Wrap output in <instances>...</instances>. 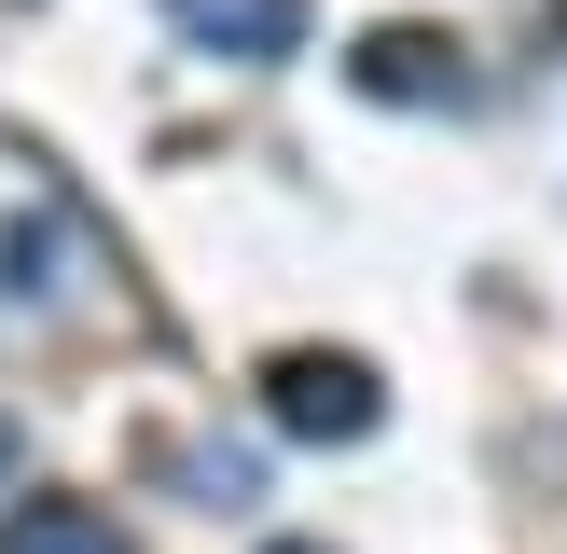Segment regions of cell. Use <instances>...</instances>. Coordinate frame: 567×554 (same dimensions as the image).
<instances>
[{
    "label": "cell",
    "instance_id": "obj_4",
    "mask_svg": "<svg viewBox=\"0 0 567 554\" xmlns=\"http://www.w3.org/2000/svg\"><path fill=\"white\" fill-rule=\"evenodd\" d=\"M347 83H360V98H443V111L471 98V83H457V42H430V28H374V42L347 55Z\"/></svg>",
    "mask_w": 567,
    "mask_h": 554
},
{
    "label": "cell",
    "instance_id": "obj_6",
    "mask_svg": "<svg viewBox=\"0 0 567 554\" xmlns=\"http://www.w3.org/2000/svg\"><path fill=\"white\" fill-rule=\"evenodd\" d=\"M14 443H28V430H14V416H0V471H14Z\"/></svg>",
    "mask_w": 567,
    "mask_h": 554
},
{
    "label": "cell",
    "instance_id": "obj_1",
    "mask_svg": "<svg viewBox=\"0 0 567 554\" xmlns=\"http://www.w3.org/2000/svg\"><path fill=\"white\" fill-rule=\"evenodd\" d=\"M125 319V249L83 208V181L28 138H0V332L14 347H55V332Z\"/></svg>",
    "mask_w": 567,
    "mask_h": 554
},
{
    "label": "cell",
    "instance_id": "obj_5",
    "mask_svg": "<svg viewBox=\"0 0 567 554\" xmlns=\"http://www.w3.org/2000/svg\"><path fill=\"white\" fill-rule=\"evenodd\" d=\"M0 554H138L111 526V499H14L0 513Z\"/></svg>",
    "mask_w": 567,
    "mask_h": 554
},
{
    "label": "cell",
    "instance_id": "obj_7",
    "mask_svg": "<svg viewBox=\"0 0 567 554\" xmlns=\"http://www.w3.org/2000/svg\"><path fill=\"white\" fill-rule=\"evenodd\" d=\"M277 554H332V541H277Z\"/></svg>",
    "mask_w": 567,
    "mask_h": 554
},
{
    "label": "cell",
    "instance_id": "obj_3",
    "mask_svg": "<svg viewBox=\"0 0 567 554\" xmlns=\"http://www.w3.org/2000/svg\"><path fill=\"white\" fill-rule=\"evenodd\" d=\"M166 28L208 42V55H236V70H264V55L305 42V0H166Z\"/></svg>",
    "mask_w": 567,
    "mask_h": 554
},
{
    "label": "cell",
    "instance_id": "obj_2",
    "mask_svg": "<svg viewBox=\"0 0 567 554\" xmlns=\"http://www.w3.org/2000/svg\"><path fill=\"white\" fill-rule=\"evenodd\" d=\"M264 416L291 443H360L388 416V388H374V360H347V347H277L264 360Z\"/></svg>",
    "mask_w": 567,
    "mask_h": 554
}]
</instances>
